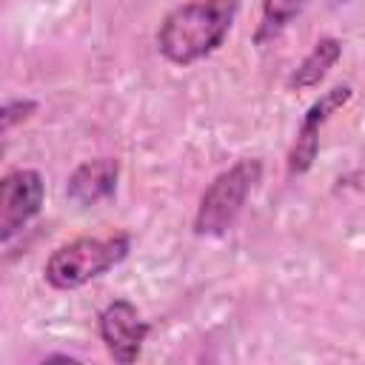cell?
<instances>
[{
    "label": "cell",
    "instance_id": "8992f818",
    "mask_svg": "<svg viewBox=\"0 0 365 365\" xmlns=\"http://www.w3.org/2000/svg\"><path fill=\"white\" fill-rule=\"evenodd\" d=\"M351 97H354L351 86H334L317 103H311V108L302 114V123H299L297 137H294L291 151H288V174L291 177H299V174L311 171V165H314V160L319 154V134H322L325 123L342 106H348Z\"/></svg>",
    "mask_w": 365,
    "mask_h": 365
},
{
    "label": "cell",
    "instance_id": "9c48e42d",
    "mask_svg": "<svg viewBox=\"0 0 365 365\" xmlns=\"http://www.w3.org/2000/svg\"><path fill=\"white\" fill-rule=\"evenodd\" d=\"M305 6L308 0H262V20L257 29V43L274 40Z\"/></svg>",
    "mask_w": 365,
    "mask_h": 365
},
{
    "label": "cell",
    "instance_id": "7a4b0ae2",
    "mask_svg": "<svg viewBox=\"0 0 365 365\" xmlns=\"http://www.w3.org/2000/svg\"><path fill=\"white\" fill-rule=\"evenodd\" d=\"M131 251L128 234L114 237H77L51 251L43 265V277L57 291H74L120 265Z\"/></svg>",
    "mask_w": 365,
    "mask_h": 365
},
{
    "label": "cell",
    "instance_id": "30bf717a",
    "mask_svg": "<svg viewBox=\"0 0 365 365\" xmlns=\"http://www.w3.org/2000/svg\"><path fill=\"white\" fill-rule=\"evenodd\" d=\"M37 111V100L31 97H17V100H9L0 111V120H3V131H11L14 125L26 123L31 114Z\"/></svg>",
    "mask_w": 365,
    "mask_h": 365
},
{
    "label": "cell",
    "instance_id": "ba28073f",
    "mask_svg": "<svg viewBox=\"0 0 365 365\" xmlns=\"http://www.w3.org/2000/svg\"><path fill=\"white\" fill-rule=\"evenodd\" d=\"M342 57V40L336 37H319L314 43V48L297 63V68L291 71L288 77V88H297V91H305V88H314L319 86L328 71L339 63Z\"/></svg>",
    "mask_w": 365,
    "mask_h": 365
},
{
    "label": "cell",
    "instance_id": "5b68a950",
    "mask_svg": "<svg viewBox=\"0 0 365 365\" xmlns=\"http://www.w3.org/2000/svg\"><path fill=\"white\" fill-rule=\"evenodd\" d=\"M97 331H100V339H103L108 356L120 365H131L143 354V342L148 339L151 325L140 317L134 302L114 299L100 311Z\"/></svg>",
    "mask_w": 365,
    "mask_h": 365
},
{
    "label": "cell",
    "instance_id": "52a82bcc",
    "mask_svg": "<svg viewBox=\"0 0 365 365\" xmlns=\"http://www.w3.org/2000/svg\"><path fill=\"white\" fill-rule=\"evenodd\" d=\"M120 180V160L117 157H94L80 163L66 180V197L80 208L100 205L114 197Z\"/></svg>",
    "mask_w": 365,
    "mask_h": 365
},
{
    "label": "cell",
    "instance_id": "6da1fadb",
    "mask_svg": "<svg viewBox=\"0 0 365 365\" xmlns=\"http://www.w3.org/2000/svg\"><path fill=\"white\" fill-rule=\"evenodd\" d=\"M240 0H188L174 6L160 29L157 48L174 66H194L211 57L228 37Z\"/></svg>",
    "mask_w": 365,
    "mask_h": 365
},
{
    "label": "cell",
    "instance_id": "3957f363",
    "mask_svg": "<svg viewBox=\"0 0 365 365\" xmlns=\"http://www.w3.org/2000/svg\"><path fill=\"white\" fill-rule=\"evenodd\" d=\"M259 180H262V160L257 157H242L225 171H220L200 197L194 214V234L197 237L228 234Z\"/></svg>",
    "mask_w": 365,
    "mask_h": 365
},
{
    "label": "cell",
    "instance_id": "277c9868",
    "mask_svg": "<svg viewBox=\"0 0 365 365\" xmlns=\"http://www.w3.org/2000/svg\"><path fill=\"white\" fill-rule=\"evenodd\" d=\"M46 182L34 168H11L0 180V240L11 242L43 208Z\"/></svg>",
    "mask_w": 365,
    "mask_h": 365
}]
</instances>
